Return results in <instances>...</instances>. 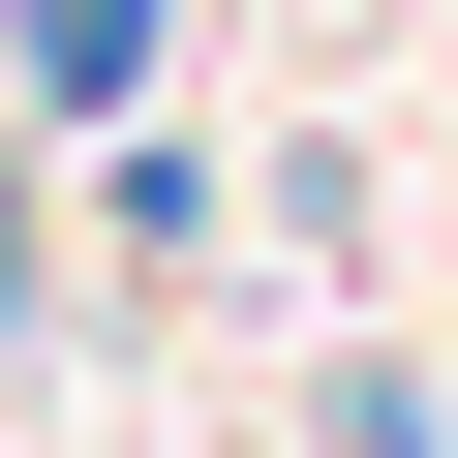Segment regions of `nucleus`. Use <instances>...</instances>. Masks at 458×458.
Masks as SVG:
<instances>
[]
</instances>
